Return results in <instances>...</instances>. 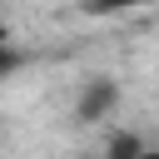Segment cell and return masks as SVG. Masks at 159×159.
<instances>
[{
  "label": "cell",
  "mask_w": 159,
  "mask_h": 159,
  "mask_svg": "<svg viewBox=\"0 0 159 159\" xmlns=\"http://www.w3.org/2000/svg\"><path fill=\"white\" fill-rule=\"evenodd\" d=\"M114 104H119V84H114V80H104V75H94V80H84V84H80L75 119H104Z\"/></svg>",
  "instance_id": "obj_1"
},
{
  "label": "cell",
  "mask_w": 159,
  "mask_h": 159,
  "mask_svg": "<svg viewBox=\"0 0 159 159\" xmlns=\"http://www.w3.org/2000/svg\"><path fill=\"white\" fill-rule=\"evenodd\" d=\"M84 15H129V10H149L159 0H75Z\"/></svg>",
  "instance_id": "obj_2"
},
{
  "label": "cell",
  "mask_w": 159,
  "mask_h": 159,
  "mask_svg": "<svg viewBox=\"0 0 159 159\" xmlns=\"http://www.w3.org/2000/svg\"><path fill=\"white\" fill-rule=\"evenodd\" d=\"M20 65H25V50L10 40V30H0V80H10Z\"/></svg>",
  "instance_id": "obj_3"
}]
</instances>
